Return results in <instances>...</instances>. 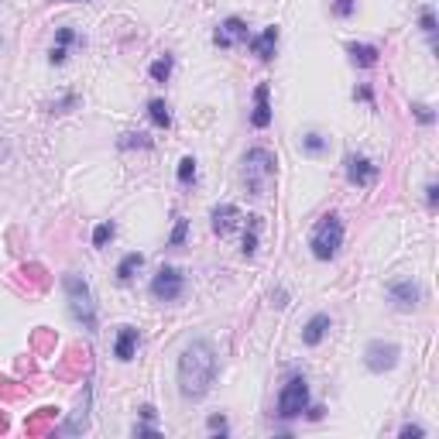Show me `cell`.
Here are the masks:
<instances>
[{"mask_svg": "<svg viewBox=\"0 0 439 439\" xmlns=\"http://www.w3.org/2000/svg\"><path fill=\"white\" fill-rule=\"evenodd\" d=\"M216 381V350L209 340H193L179 354V392L182 399L200 401L209 395Z\"/></svg>", "mask_w": 439, "mask_h": 439, "instance_id": "6da1fadb", "label": "cell"}, {"mask_svg": "<svg viewBox=\"0 0 439 439\" xmlns=\"http://www.w3.org/2000/svg\"><path fill=\"white\" fill-rule=\"evenodd\" d=\"M275 172H278V161L268 148H251L244 155V186H247L251 196H268Z\"/></svg>", "mask_w": 439, "mask_h": 439, "instance_id": "7a4b0ae2", "label": "cell"}, {"mask_svg": "<svg viewBox=\"0 0 439 439\" xmlns=\"http://www.w3.org/2000/svg\"><path fill=\"white\" fill-rule=\"evenodd\" d=\"M309 247H313V258H320V261H333L336 251L343 247V220H340L336 213L320 216V223L313 227Z\"/></svg>", "mask_w": 439, "mask_h": 439, "instance_id": "3957f363", "label": "cell"}, {"mask_svg": "<svg viewBox=\"0 0 439 439\" xmlns=\"http://www.w3.org/2000/svg\"><path fill=\"white\" fill-rule=\"evenodd\" d=\"M62 288H66V295H69V309H73V316L82 322V329L96 333V306H93V292H89L86 278L69 271V275L62 278Z\"/></svg>", "mask_w": 439, "mask_h": 439, "instance_id": "277c9868", "label": "cell"}, {"mask_svg": "<svg viewBox=\"0 0 439 439\" xmlns=\"http://www.w3.org/2000/svg\"><path fill=\"white\" fill-rule=\"evenodd\" d=\"M306 408H309V385H306L302 374H295L278 392V415L281 419H299Z\"/></svg>", "mask_w": 439, "mask_h": 439, "instance_id": "5b68a950", "label": "cell"}, {"mask_svg": "<svg viewBox=\"0 0 439 439\" xmlns=\"http://www.w3.org/2000/svg\"><path fill=\"white\" fill-rule=\"evenodd\" d=\"M401 357V347L399 343H392V340H371L367 347H364V364H367V371H374V374H385V371H392Z\"/></svg>", "mask_w": 439, "mask_h": 439, "instance_id": "8992f818", "label": "cell"}, {"mask_svg": "<svg viewBox=\"0 0 439 439\" xmlns=\"http://www.w3.org/2000/svg\"><path fill=\"white\" fill-rule=\"evenodd\" d=\"M182 292H186V275L179 268H172V265L158 268V275L151 278V295L158 302H175Z\"/></svg>", "mask_w": 439, "mask_h": 439, "instance_id": "52a82bcc", "label": "cell"}, {"mask_svg": "<svg viewBox=\"0 0 439 439\" xmlns=\"http://www.w3.org/2000/svg\"><path fill=\"white\" fill-rule=\"evenodd\" d=\"M388 299L395 302V309H415L419 302H422V285L412 278H401V281H392L388 285Z\"/></svg>", "mask_w": 439, "mask_h": 439, "instance_id": "ba28073f", "label": "cell"}, {"mask_svg": "<svg viewBox=\"0 0 439 439\" xmlns=\"http://www.w3.org/2000/svg\"><path fill=\"white\" fill-rule=\"evenodd\" d=\"M378 175H381V168L371 158H364V155H350L347 158V182L350 186H374Z\"/></svg>", "mask_w": 439, "mask_h": 439, "instance_id": "9c48e42d", "label": "cell"}, {"mask_svg": "<svg viewBox=\"0 0 439 439\" xmlns=\"http://www.w3.org/2000/svg\"><path fill=\"white\" fill-rule=\"evenodd\" d=\"M240 41H251L247 35V24L240 21V17H227V21H220V28L213 31V45L216 48H234Z\"/></svg>", "mask_w": 439, "mask_h": 439, "instance_id": "30bf717a", "label": "cell"}, {"mask_svg": "<svg viewBox=\"0 0 439 439\" xmlns=\"http://www.w3.org/2000/svg\"><path fill=\"white\" fill-rule=\"evenodd\" d=\"M268 93H271V86H268V82H258V89H254V110H251V124H254L258 131H265V127L271 124V103H268Z\"/></svg>", "mask_w": 439, "mask_h": 439, "instance_id": "8fae6325", "label": "cell"}, {"mask_svg": "<svg viewBox=\"0 0 439 439\" xmlns=\"http://www.w3.org/2000/svg\"><path fill=\"white\" fill-rule=\"evenodd\" d=\"M247 45H251V52H254L261 62H271V59H275V48H278V24L265 28L261 35H254Z\"/></svg>", "mask_w": 439, "mask_h": 439, "instance_id": "7c38bea8", "label": "cell"}, {"mask_svg": "<svg viewBox=\"0 0 439 439\" xmlns=\"http://www.w3.org/2000/svg\"><path fill=\"white\" fill-rule=\"evenodd\" d=\"M237 220H240V209L234 202H223V206L213 209V230H216L220 237H227V234L237 227Z\"/></svg>", "mask_w": 439, "mask_h": 439, "instance_id": "4fadbf2b", "label": "cell"}, {"mask_svg": "<svg viewBox=\"0 0 439 439\" xmlns=\"http://www.w3.org/2000/svg\"><path fill=\"white\" fill-rule=\"evenodd\" d=\"M326 333H329V316H326V313H316L313 320L302 326V343H306V347H320Z\"/></svg>", "mask_w": 439, "mask_h": 439, "instance_id": "5bb4252c", "label": "cell"}, {"mask_svg": "<svg viewBox=\"0 0 439 439\" xmlns=\"http://www.w3.org/2000/svg\"><path fill=\"white\" fill-rule=\"evenodd\" d=\"M137 329L134 326H120V333H117V343H114V357L117 360H131L134 357V350H137Z\"/></svg>", "mask_w": 439, "mask_h": 439, "instance_id": "9a60e30c", "label": "cell"}, {"mask_svg": "<svg viewBox=\"0 0 439 439\" xmlns=\"http://www.w3.org/2000/svg\"><path fill=\"white\" fill-rule=\"evenodd\" d=\"M347 52H350L354 66H360V69H371V66H378V55H381L374 45H357V41H350V45H347Z\"/></svg>", "mask_w": 439, "mask_h": 439, "instance_id": "2e32d148", "label": "cell"}, {"mask_svg": "<svg viewBox=\"0 0 439 439\" xmlns=\"http://www.w3.org/2000/svg\"><path fill=\"white\" fill-rule=\"evenodd\" d=\"M141 265H144V254H141V251H131V254L117 265V281L120 285H127V281L134 278V275L141 271Z\"/></svg>", "mask_w": 439, "mask_h": 439, "instance_id": "e0dca14e", "label": "cell"}, {"mask_svg": "<svg viewBox=\"0 0 439 439\" xmlns=\"http://www.w3.org/2000/svg\"><path fill=\"white\" fill-rule=\"evenodd\" d=\"M258 230H261V216H247V234H244V258H254V251H258Z\"/></svg>", "mask_w": 439, "mask_h": 439, "instance_id": "ac0fdd59", "label": "cell"}, {"mask_svg": "<svg viewBox=\"0 0 439 439\" xmlns=\"http://www.w3.org/2000/svg\"><path fill=\"white\" fill-rule=\"evenodd\" d=\"M148 117L155 127H172V114H168V103L165 100H151L148 103Z\"/></svg>", "mask_w": 439, "mask_h": 439, "instance_id": "d6986e66", "label": "cell"}, {"mask_svg": "<svg viewBox=\"0 0 439 439\" xmlns=\"http://www.w3.org/2000/svg\"><path fill=\"white\" fill-rule=\"evenodd\" d=\"M172 66H175V62H172V55H161V59H155V62H151V69H148V73H151V80H155V82H168V76H172Z\"/></svg>", "mask_w": 439, "mask_h": 439, "instance_id": "ffe728a7", "label": "cell"}, {"mask_svg": "<svg viewBox=\"0 0 439 439\" xmlns=\"http://www.w3.org/2000/svg\"><path fill=\"white\" fill-rule=\"evenodd\" d=\"M114 234H117V227H114L110 220H103V223L93 230V247H107V244L114 240Z\"/></svg>", "mask_w": 439, "mask_h": 439, "instance_id": "44dd1931", "label": "cell"}, {"mask_svg": "<svg viewBox=\"0 0 439 439\" xmlns=\"http://www.w3.org/2000/svg\"><path fill=\"white\" fill-rule=\"evenodd\" d=\"M179 182H182V186H193V182H196V158H193V155H186V158L179 161Z\"/></svg>", "mask_w": 439, "mask_h": 439, "instance_id": "7402d4cb", "label": "cell"}, {"mask_svg": "<svg viewBox=\"0 0 439 439\" xmlns=\"http://www.w3.org/2000/svg\"><path fill=\"white\" fill-rule=\"evenodd\" d=\"M186 234H189V220H175V230H172V237H168V247H182L186 244Z\"/></svg>", "mask_w": 439, "mask_h": 439, "instance_id": "603a6c76", "label": "cell"}, {"mask_svg": "<svg viewBox=\"0 0 439 439\" xmlns=\"http://www.w3.org/2000/svg\"><path fill=\"white\" fill-rule=\"evenodd\" d=\"M302 148H306L309 155H320L322 148H326V137H322V134H316V131H313V134H306V137H302Z\"/></svg>", "mask_w": 439, "mask_h": 439, "instance_id": "cb8c5ba5", "label": "cell"}, {"mask_svg": "<svg viewBox=\"0 0 439 439\" xmlns=\"http://www.w3.org/2000/svg\"><path fill=\"white\" fill-rule=\"evenodd\" d=\"M134 144L137 148H151V137L148 134H124L120 137V148H134Z\"/></svg>", "mask_w": 439, "mask_h": 439, "instance_id": "d4e9b609", "label": "cell"}, {"mask_svg": "<svg viewBox=\"0 0 439 439\" xmlns=\"http://www.w3.org/2000/svg\"><path fill=\"white\" fill-rule=\"evenodd\" d=\"M357 10V0H333V14L336 17H350Z\"/></svg>", "mask_w": 439, "mask_h": 439, "instance_id": "484cf974", "label": "cell"}, {"mask_svg": "<svg viewBox=\"0 0 439 439\" xmlns=\"http://www.w3.org/2000/svg\"><path fill=\"white\" fill-rule=\"evenodd\" d=\"M209 433H213V436H227V433H230L227 419H223V415H209Z\"/></svg>", "mask_w": 439, "mask_h": 439, "instance_id": "4316f807", "label": "cell"}, {"mask_svg": "<svg viewBox=\"0 0 439 439\" xmlns=\"http://www.w3.org/2000/svg\"><path fill=\"white\" fill-rule=\"evenodd\" d=\"M422 31H426L429 38H436V14H433L429 7L422 10Z\"/></svg>", "mask_w": 439, "mask_h": 439, "instance_id": "83f0119b", "label": "cell"}, {"mask_svg": "<svg viewBox=\"0 0 439 439\" xmlns=\"http://www.w3.org/2000/svg\"><path fill=\"white\" fill-rule=\"evenodd\" d=\"M73 41H76V31H73V28H59V35H55V45H59V48H69Z\"/></svg>", "mask_w": 439, "mask_h": 439, "instance_id": "f1b7e54d", "label": "cell"}, {"mask_svg": "<svg viewBox=\"0 0 439 439\" xmlns=\"http://www.w3.org/2000/svg\"><path fill=\"white\" fill-rule=\"evenodd\" d=\"M412 114L422 120V124H433V110H429L426 103H415V107H412Z\"/></svg>", "mask_w": 439, "mask_h": 439, "instance_id": "f546056e", "label": "cell"}, {"mask_svg": "<svg viewBox=\"0 0 439 439\" xmlns=\"http://www.w3.org/2000/svg\"><path fill=\"white\" fill-rule=\"evenodd\" d=\"M401 436H405V439H408V436L419 439V436H426V429H422V426H401Z\"/></svg>", "mask_w": 439, "mask_h": 439, "instance_id": "4dcf8cb0", "label": "cell"}, {"mask_svg": "<svg viewBox=\"0 0 439 439\" xmlns=\"http://www.w3.org/2000/svg\"><path fill=\"white\" fill-rule=\"evenodd\" d=\"M134 436H158V429L144 422V426H134Z\"/></svg>", "mask_w": 439, "mask_h": 439, "instance_id": "1f68e13d", "label": "cell"}, {"mask_svg": "<svg viewBox=\"0 0 439 439\" xmlns=\"http://www.w3.org/2000/svg\"><path fill=\"white\" fill-rule=\"evenodd\" d=\"M436 193H439V189H436V182H429V186H426V202H429V206H436V200H439Z\"/></svg>", "mask_w": 439, "mask_h": 439, "instance_id": "d6a6232c", "label": "cell"}, {"mask_svg": "<svg viewBox=\"0 0 439 439\" xmlns=\"http://www.w3.org/2000/svg\"><path fill=\"white\" fill-rule=\"evenodd\" d=\"M155 415H158V412H155V408H151V405H141V419H144V422H151V419H155Z\"/></svg>", "mask_w": 439, "mask_h": 439, "instance_id": "836d02e7", "label": "cell"}, {"mask_svg": "<svg viewBox=\"0 0 439 439\" xmlns=\"http://www.w3.org/2000/svg\"><path fill=\"white\" fill-rule=\"evenodd\" d=\"M354 96H360V100H367V103H374V93H371L367 86H360V89H357V93H354Z\"/></svg>", "mask_w": 439, "mask_h": 439, "instance_id": "e575fe53", "label": "cell"}]
</instances>
